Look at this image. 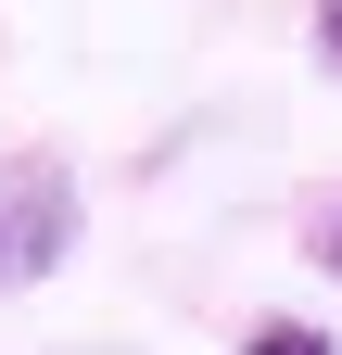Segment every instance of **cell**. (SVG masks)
Returning a JSON list of instances; mask_svg holds the SVG:
<instances>
[{
    "mask_svg": "<svg viewBox=\"0 0 342 355\" xmlns=\"http://www.w3.org/2000/svg\"><path fill=\"white\" fill-rule=\"evenodd\" d=\"M64 229H76L64 178L51 165H0V279H38V266L64 254Z\"/></svg>",
    "mask_w": 342,
    "mask_h": 355,
    "instance_id": "obj_1",
    "label": "cell"
},
{
    "mask_svg": "<svg viewBox=\"0 0 342 355\" xmlns=\"http://www.w3.org/2000/svg\"><path fill=\"white\" fill-rule=\"evenodd\" d=\"M241 355H330V343H317V330H253Z\"/></svg>",
    "mask_w": 342,
    "mask_h": 355,
    "instance_id": "obj_2",
    "label": "cell"
},
{
    "mask_svg": "<svg viewBox=\"0 0 342 355\" xmlns=\"http://www.w3.org/2000/svg\"><path fill=\"white\" fill-rule=\"evenodd\" d=\"M330 64H342V0H330Z\"/></svg>",
    "mask_w": 342,
    "mask_h": 355,
    "instance_id": "obj_3",
    "label": "cell"
}]
</instances>
